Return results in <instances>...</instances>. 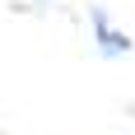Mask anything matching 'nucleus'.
I'll use <instances>...</instances> for the list:
<instances>
[{"mask_svg":"<svg viewBox=\"0 0 135 135\" xmlns=\"http://www.w3.org/2000/svg\"><path fill=\"white\" fill-rule=\"evenodd\" d=\"M89 28H93L98 51H103V56H126V51H131V37H126V33H117V28L107 23V14H103V9L89 14Z\"/></svg>","mask_w":135,"mask_h":135,"instance_id":"1","label":"nucleus"}]
</instances>
